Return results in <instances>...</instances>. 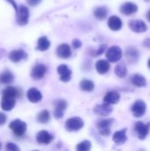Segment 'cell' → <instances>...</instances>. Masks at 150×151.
I'll use <instances>...</instances> for the list:
<instances>
[{
    "mask_svg": "<svg viewBox=\"0 0 150 151\" xmlns=\"http://www.w3.org/2000/svg\"><path fill=\"white\" fill-rule=\"evenodd\" d=\"M122 50L118 46H111L106 50V58L111 63H116L119 61L122 58Z\"/></svg>",
    "mask_w": 150,
    "mask_h": 151,
    "instance_id": "cell-1",
    "label": "cell"
},
{
    "mask_svg": "<svg viewBox=\"0 0 150 151\" xmlns=\"http://www.w3.org/2000/svg\"><path fill=\"white\" fill-rule=\"evenodd\" d=\"M84 127V122L80 118H71L65 122V129L68 132H77Z\"/></svg>",
    "mask_w": 150,
    "mask_h": 151,
    "instance_id": "cell-2",
    "label": "cell"
},
{
    "mask_svg": "<svg viewBox=\"0 0 150 151\" xmlns=\"http://www.w3.org/2000/svg\"><path fill=\"white\" fill-rule=\"evenodd\" d=\"M17 22L20 26H25L27 24L29 19V10L25 5H20L17 10Z\"/></svg>",
    "mask_w": 150,
    "mask_h": 151,
    "instance_id": "cell-3",
    "label": "cell"
},
{
    "mask_svg": "<svg viewBox=\"0 0 150 151\" xmlns=\"http://www.w3.org/2000/svg\"><path fill=\"white\" fill-rule=\"evenodd\" d=\"M9 127L17 136H22L27 131V124L20 119H15L11 121Z\"/></svg>",
    "mask_w": 150,
    "mask_h": 151,
    "instance_id": "cell-4",
    "label": "cell"
},
{
    "mask_svg": "<svg viewBox=\"0 0 150 151\" xmlns=\"http://www.w3.org/2000/svg\"><path fill=\"white\" fill-rule=\"evenodd\" d=\"M54 116L56 119H62L64 116V112L67 108V103L65 100L58 99L54 102Z\"/></svg>",
    "mask_w": 150,
    "mask_h": 151,
    "instance_id": "cell-5",
    "label": "cell"
},
{
    "mask_svg": "<svg viewBox=\"0 0 150 151\" xmlns=\"http://www.w3.org/2000/svg\"><path fill=\"white\" fill-rule=\"evenodd\" d=\"M131 110L135 118H141L145 114L146 110H147V105L144 101L136 100L133 105L132 106Z\"/></svg>",
    "mask_w": 150,
    "mask_h": 151,
    "instance_id": "cell-6",
    "label": "cell"
},
{
    "mask_svg": "<svg viewBox=\"0 0 150 151\" xmlns=\"http://www.w3.org/2000/svg\"><path fill=\"white\" fill-rule=\"evenodd\" d=\"M129 28L134 33H144L147 31L148 27L146 23L141 19H133L128 23Z\"/></svg>",
    "mask_w": 150,
    "mask_h": 151,
    "instance_id": "cell-7",
    "label": "cell"
},
{
    "mask_svg": "<svg viewBox=\"0 0 150 151\" xmlns=\"http://www.w3.org/2000/svg\"><path fill=\"white\" fill-rule=\"evenodd\" d=\"M149 128L150 127L149 124H144L141 121L137 122L134 127V130L137 133L139 139L141 140H144L148 136V134H149Z\"/></svg>",
    "mask_w": 150,
    "mask_h": 151,
    "instance_id": "cell-8",
    "label": "cell"
},
{
    "mask_svg": "<svg viewBox=\"0 0 150 151\" xmlns=\"http://www.w3.org/2000/svg\"><path fill=\"white\" fill-rule=\"evenodd\" d=\"M47 68L43 64H36L31 71V77L36 81L41 80L45 76Z\"/></svg>",
    "mask_w": 150,
    "mask_h": 151,
    "instance_id": "cell-9",
    "label": "cell"
},
{
    "mask_svg": "<svg viewBox=\"0 0 150 151\" xmlns=\"http://www.w3.org/2000/svg\"><path fill=\"white\" fill-rule=\"evenodd\" d=\"M113 109L111 107V104H98L95 107L94 111L95 114L99 115V116H109L111 112H112Z\"/></svg>",
    "mask_w": 150,
    "mask_h": 151,
    "instance_id": "cell-10",
    "label": "cell"
},
{
    "mask_svg": "<svg viewBox=\"0 0 150 151\" xmlns=\"http://www.w3.org/2000/svg\"><path fill=\"white\" fill-rule=\"evenodd\" d=\"M125 55H126V58L127 61L129 63H132V64L136 63L139 60V58H140L139 50L136 48H134V47L127 48L126 50Z\"/></svg>",
    "mask_w": 150,
    "mask_h": 151,
    "instance_id": "cell-11",
    "label": "cell"
},
{
    "mask_svg": "<svg viewBox=\"0 0 150 151\" xmlns=\"http://www.w3.org/2000/svg\"><path fill=\"white\" fill-rule=\"evenodd\" d=\"M27 55L23 50H13L9 53V59L13 63H18L27 58Z\"/></svg>",
    "mask_w": 150,
    "mask_h": 151,
    "instance_id": "cell-12",
    "label": "cell"
},
{
    "mask_svg": "<svg viewBox=\"0 0 150 151\" xmlns=\"http://www.w3.org/2000/svg\"><path fill=\"white\" fill-rule=\"evenodd\" d=\"M57 73L60 75V80L64 82H67L71 80L72 71L66 65H61L57 67Z\"/></svg>",
    "mask_w": 150,
    "mask_h": 151,
    "instance_id": "cell-13",
    "label": "cell"
},
{
    "mask_svg": "<svg viewBox=\"0 0 150 151\" xmlns=\"http://www.w3.org/2000/svg\"><path fill=\"white\" fill-rule=\"evenodd\" d=\"M138 11V6L134 3L126 2L120 6V12L125 15H131Z\"/></svg>",
    "mask_w": 150,
    "mask_h": 151,
    "instance_id": "cell-14",
    "label": "cell"
},
{
    "mask_svg": "<svg viewBox=\"0 0 150 151\" xmlns=\"http://www.w3.org/2000/svg\"><path fill=\"white\" fill-rule=\"evenodd\" d=\"M27 97L29 100V102H31L33 104H37V103H39L42 100V93L38 89H36L34 88H30L27 91Z\"/></svg>",
    "mask_w": 150,
    "mask_h": 151,
    "instance_id": "cell-15",
    "label": "cell"
},
{
    "mask_svg": "<svg viewBox=\"0 0 150 151\" xmlns=\"http://www.w3.org/2000/svg\"><path fill=\"white\" fill-rule=\"evenodd\" d=\"M16 104V98L10 97V96H3L1 101V107L5 111H11Z\"/></svg>",
    "mask_w": 150,
    "mask_h": 151,
    "instance_id": "cell-16",
    "label": "cell"
},
{
    "mask_svg": "<svg viewBox=\"0 0 150 151\" xmlns=\"http://www.w3.org/2000/svg\"><path fill=\"white\" fill-rule=\"evenodd\" d=\"M57 55L60 58H68L72 55V50L71 48L68 44L66 43H62L60 44L57 49Z\"/></svg>",
    "mask_w": 150,
    "mask_h": 151,
    "instance_id": "cell-17",
    "label": "cell"
},
{
    "mask_svg": "<svg viewBox=\"0 0 150 151\" xmlns=\"http://www.w3.org/2000/svg\"><path fill=\"white\" fill-rule=\"evenodd\" d=\"M36 141L40 144H49L53 141V136L47 131H40L36 135Z\"/></svg>",
    "mask_w": 150,
    "mask_h": 151,
    "instance_id": "cell-18",
    "label": "cell"
},
{
    "mask_svg": "<svg viewBox=\"0 0 150 151\" xmlns=\"http://www.w3.org/2000/svg\"><path fill=\"white\" fill-rule=\"evenodd\" d=\"M108 27L113 31H118L122 27V20L116 15H112L108 19Z\"/></svg>",
    "mask_w": 150,
    "mask_h": 151,
    "instance_id": "cell-19",
    "label": "cell"
},
{
    "mask_svg": "<svg viewBox=\"0 0 150 151\" xmlns=\"http://www.w3.org/2000/svg\"><path fill=\"white\" fill-rule=\"evenodd\" d=\"M120 100V95L116 92V91H109L106 93L104 98H103V102L109 104H116L119 102Z\"/></svg>",
    "mask_w": 150,
    "mask_h": 151,
    "instance_id": "cell-20",
    "label": "cell"
},
{
    "mask_svg": "<svg viewBox=\"0 0 150 151\" xmlns=\"http://www.w3.org/2000/svg\"><path fill=\"white\" fill-rule=\"evenodd\" d=\"M113 142L118 144V145H122L127 141V136H126V128H124L122 130L117 131L113 134Z\"/></svg>",
    "mask_w": 150,
    "mask_h": 151,
    "instance_id": "cell-21",
    "label": "cell"
},
{
    "mask_svg": "<svg viewBox=\"0 0 150 151\" xmlns=\"http://www.w3.org/2000/svg\"><path fill=\"white\" fill-rule=\"evenodd\" d=\"M2 95L3 96H10V97L17 98L22 95V92L19 88H14V87H7L3 90Z\"/></svg>",
    "mask_w": 150,
    "mask_h": 151,
    "instance_id": "cell-22",
    "label": "cell"
},
{
    "mask_svg": "<svg viewBox=\"0 0 150 151\" xmlns=\"http://www.w3.org/2000/svg\"><path fill=\"white\" fill-rule=\"evenodd\" d=\"M110 68H111V65L107 60L100 59L95 63V69L100 74H105L107 72H109Z\"/></svg>",
    "mask_w": 150,
    "mask_h": 151,
    "instance_id": "cell-23",
    "label": "cell"
},
{
    "mask_svg": "<svg viewBox=\"0 0 150 151\" xmlns=\"http://www.w3.org/2000/svg\"><path fill=\"white\" fill-rule=\"evenodd\" d=\"M95 17L99 20H103L106 19L108 15V8L106 6H99L96 7L94 11Z\"/></svg>",
    "mask_w": 150,
    "mask_h": 151,
    "instance_id": "cell-24",
    "label": "cell"
},
{
    "mask_svg": "<svg viewBox=\"0 0 150 151\" xmlns=\"http://www.w3.org/2000/svg\"><path fill=\"white\" fill-rule=\"evenodd\" d=\"M13 80H14V76L12 73L8 70L0 73V82L2 84H4V85L10 84L13 81Z\"/></svg>",
    "mask_w": 150,
    "mask_h": 151,
    "instance_id": "cell-25",
    "label": "cell"
},
{
    "mask_svg": "<svg viewBox=\"0 0 150 151\" xmlns=\"http://www.w3.org/2000/svg\"><path fill=\"white\" fill-rule=\"evenodd\" d=\"M50 47V42L48 40L46 36H42L39 38L37 42V50L41 51H45Z\"/></svg>",
    "mask_w": 150,
    "mask_h": 151,
    "instance_id": "cell-26",
    "label": "cell"
},
{
    "mask_svg": "<svg viewBox=\"0 0 150 151\" xmlns=\"http://www.w3.org/2000/svg\"><path fill=\"white\" fill-rule=\"evenodd\" d=\"M132 82L134 86L136 87H145L147 84V80L144 76H142L141 74H134L132 77Z\"/></svg>",
    "mask_w": 150,
    "mask_h": 151,
    "instance_id": "cell-27",
    "label": "cell"
},
{
    "mask_svg": "<svg viewBox=\"0 0 150 151\" xmlns=\"http://www.w3.org/2000/svg\"><path fill=\"white\" fill-rule=\"evenodd\" d=\"M80 88L81 90L86 92H91L95 88V83L90 80H82L80 84Z\"/></svg>",
    "mask_w": 150,
    "mask_h": 151,
    "instance_id": "cell-28",
    "label": "cell"
},
{
    "mask_svg": "<svg viewBox=\"0 0 150 151\" xmlns=\"http://www.w3.org/2000/svg\"><path fill=\"white\" fill-rule=\"evenodd\" d=\"M50 119V112L46 110L42 111L36 117V120L40 123V124H47Z\"/></svg>",
    "mask_w": 150,
    "mask_h": 151,
    "instance_id": "cell-29",
    "label": "cell"
},
{
    "mask_svg": "<svg viewBox=\"0 0 150 151\" xmlns=\"http://www.w3.org/2000/svg\"><path fill=\"white\" fill-rule=\"evenodd\" d=\"M115 73L118 77L119 78H124L126 76L127 74V68L126 66V65L124 63H120L118 64L116 67H115Z\"/></svg>",
    "mask_w": 150,
    "mask_h": 151,
    "instance_id": "cell-30",
    "label": "cell"
},
{
    "mask_svg": "<svg viewBox=\"0 0 150 151\" xmlns=\"http://www.w3.org/2000/svg\"><path fill=\"white\" fill-rule=\"evenodd\" d=\"M114 122V119H103V120H100L98 123H97V128L98 129H103V128H108L110 127L112 123Z\"/></svg>",
    "mask_w": 150,
    "mask_h": 151,
    "instance_id": "cell-31",
    "label": "cell"
},
{
    "mask_svg": "<svg viewBox=\"0 0 150 151\" xmlns=\"http://www.w3.org/2000/svg\"><path fill=\"white\" fill-rule=\"evenodd\" d=\"M77 150L79 151H88L91 149V142L89 141H83L81 142H80L77 147H76Z\"/></svg>",
    "mask_w": 150,
    "mask_h": 151,
    "instance_id": "cell-32",
    "label": "cell"
},
{
    "mask_svg": "<svg viewBox=\"0 0 150 151\" xmlns=\"http://www.w3.org/2000/svg\"><path fill=\"white\" fill-rule=\"evenodd\" d=\"M106 49H107V45H106V44H102V45H100L99 49H98L97 50L95 51V53H92V55H93L94 57H97V56H99V55H102V54L106 50Z\"/></svg>",
    "mask_w": 150,
    "mask_h": 151,
    "instance_id": "cell-33",
    "label": "cell"
},
{
    "mask_svg": "<svg viewBox=\"0 0 150 151\" xmlns=\"http://www.w3.org/2000/svg\"><path fill=\"white\" fill-rule=\"evenodd\" d=\"M5 149H6V150H9V151L19 150V148L17 145H15L14 143H12V142H8V143L6 144V146H5Z\"/></svg>",
    "mask_w": 150,
    "mask_h": 151,
    "instance_id": "cell-34",
    "label": "cell"
},
{
    "mask_svg": "<svg viewBox=\"0 0 150 151\" xmlns=\"http://www.w3.org/2000/svg\"><path fill=\"white\" fill-rule=\"evenodd\" d=\"M99 133H100L102 135H103V136H108V135H110V134H111V129H110V127L99 129Z\"/></svg>",
    "mask_w": 150,
    "mask_h": 151,
    "instance_id": "cell-35",
    "label": "cell"
},
{
    "mask_svg": "<svg viewBox=\"0 0 150 151\" xmlns=\"http://www.w3.org/2000/svg\"><path fill=\"white\" fill-rule=\"evenodd\" d=\"M41 2H42V0H27V3L30 6H33V7L38 5Z\"/></svg>",
    "mask_w": 150,
    "mask_h": 151,
    "instance_id": "cell-36",
    "label": "cell"
},
{
    "mask_svg": "<svg viewBox=\"0 0 150 151\" xmlns=\"http://www.w3.org/2000/svg\"><path fill=\"white\" fill-rule=\"evenodd\" d=\"M72 47L75 49H79L81 47V42L79 39H74L72 41Z\"/></svg>",
    "mask_w": 150,
    "mask_h": 151,
    "instance_id": "cell-37",
    "label": "cell"
},
{
    "mask_svg": "<svg viewBox=\"0 0 150 151\" xmlns=\"http://www.w3.org/2000/svg\"><path fill=\"white\" fill-rule=\"evenodd\" d=\"M5 122H6V116H5V114L0 112V127L4 125Z\"/></svg>",
    "mask_w": 150,
    "mask_h": 151,
    "instance_id": "cell-38",
    "label": "cell"
},
{
    "mask_svg": "<svg viewBox=\"0 0 150 151\" xmlns=\"http://www.w3.org/2000/svg\"><path fill=\"white\" fill-rule=\"evenodd\" d=\"M142 45H143V47H145V48L150 49V38H146V39L143 41Z\"/></svg>",
    "mask_w": 150,
    "mask_h": 151,
    "instance_id": "cell-39",
    "label": "cell"
},
{
    "mask_svg": "<svg viewBox=\"0 0 150 151\" xmlns=\"http://www.w3.org/2000/svg\"><path fill=\"white\" fill-rule=\"evenodd\" d=\"M6 1H8V3H10V4L13 6V8L15 9V11L17 12V10H18V6H17V4H16V2H15L14 0H6Z\"/></svg>",
    "mask_w": 150,
    "mask_h": 151,
    "instance_id": "cell-40",
    "label": "cell"
},
{
    "mask_svg": "<svg viewBox=\"0 0 150 151\" xmlns=\"http://www.w3.org/2000/svg\"><path fill=\"white\" fill-rule=\"evenodd\" d=\"M147 19H148V20L150 22V10L148 12V13H147Z\"/></svg>",
    "mask_w": 150,
    "mask_h": 151,
    "instance_id": "cell-41",
    "label": "cell"
},
{
    "mask_svg": "<svg viewBox=\"0 0 150 151\" xmlns=\"http://www.w3.org/2000/svg\"><path fill=\"white\" fill-rule=\"evenodd\" d=\"M148 66H149V68L150 69V58L149 59V61H148Z\"/></svg>",
    "mask_w": 150,
    "mask_h": 151,
    "instance_id": "cell-42",
    "label": "cell"
},
{
    "mask_svg": "<svg viewBox=\"0 0 150 151\" xmlns=\"http://www.w3.org/2000/svg\"><path fill=\"white\" fill-rule=\"evenodd\" d=\"M1 147H2V144H1V142H0V149H1Z\"/></svg>",
    "mask_w": 150,
    "mask_h": 151,
    "instance_id": "cell-43",
    "label": "cell"
},
{
    "mask_svg": "<svg viewBox=\"0 0 150 151\" xmlns=\"http://www.w3.org/2000/svg\"><path fill=\"white\" fill-rule=\"evenodd\" d=\"M145 1H147V2H150V0H145Z\"/></svg>",
    "mask_w": 150,
    "mask_h": 151,
    "instance_id": "cell-44",
    "label": "cell"
},
{
    "mask_svg": "<svg viewBox=\"0 0 150 151\" xmlns=\"http://www.w3.org/2000/svg\"><path fill=\"white\" fill-rule=\"evenodd\" d=\"M149 127H150V122H149Z\"/></svg>",
    "mask_w": 150,
    "mask_h": 151,
    "instance_id": "cell-45",
    "label": "cell"
}]
</instances>
